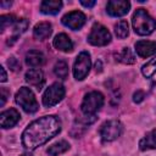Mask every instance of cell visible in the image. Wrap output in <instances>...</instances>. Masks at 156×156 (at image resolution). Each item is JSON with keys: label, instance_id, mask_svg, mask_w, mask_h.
<instances>
[{"label": "cell", "instance_id": "obj_26", "mask_svg": "<svg viewBox=\"0 0 156 156\" xmlns=\"http://www.w3.org/2000/svg\"><path fill=\"white\" fill-rule=\"evenodd\" d=\"M144 98H145V93L143 90H136L134 93V95H133V101L139 104V102H141L144 100Z\"/></svg>", "mask_w": 156, "mask_h": 156}, {"label": "cell", "instance_id": "obj_1", "mask_svg": "<svg viewBox=\"0 0 156 156\" xmlns=\"http://www.w3.org/2000/svg\"><path fill=\"white\" fill-rule=\"evenodd\" d=\"M61 132V121L58 117L50 115L30 122L22 133V145L26 150L33 151L44 145Z\"/></svg>", "mask_w": 156, "mask_h": 156}, {"label": "cell", "instance_id": "obj_14", "mask_svg": "<svg viewBox=\"0 0 156 156\" xmlns=\"http://www.w3.org/2000/svg\"><path fill=\"white\" fill-rule=\"evenodd\" d=\"M52 45L55 49L63 51V52H71L73 50V43L71 38L66 33H60L54 38Z\"/></svg>", "mask_w": 156, "mask_h": 156}, {"label": "cell", "instance_id": "obj_20", "mask_svg": "<svg viewBox=\"0 0 156 156\" xmlns=\"http://www.w3.org/2000/svg\"><path fill=\"white\" fill-rule=\"evenodd\" d=\"M115 56H116V60H118L122 63L132 65L135 62V56L129 48H122V50L119 52H117Z\"/></svg>", "mask_w": 156, "mask_h": 156}, {"label": "cell", "instance_id": "obj_3", "mask_svg": "<svg viewBox=\"0 0 156 156\" xmlns=\"http://www.w3.org/2000/svg\"><path fill=\"white\" fill-rule=\"evenodd\" d=\"M15 101L27 113H34L39 108V105H38V101L35 99V95L32 91V89L28 88V87L20 88V90L15 95Z\"/></svg>", "mask_w": 156, "mask_h": 156}, {"label": "cell", "instance_id": "obj_18", "mask_svg": "<svg viewBox=\"0 0 156 156\" xmlns=\"http://www.w3.org/2000/svg\"><path fill=\"white\" fill-rule=\"evenodd\" d=\"M139 149L141 151L146 150H155L156 149V129L150 130L146 133L139 141Z\"/></svg>", "mask_w": 156, "mask_h": 156}, {"label": "cell", "instance_id": "obj_13", "mask_svg": "<svg viewBox=\"0 0 156 156\" xmlns=\"http://www.w3.org/2000/svg\"><path fill=\"white\" fill-rule=\"evenodd\" d=\"M135 48V52L138 56L140 57H150L154 54H156V41H151V40H139L135 43L134 45Z\"/></svg>", "mask_w": 156, "mask_h": 156}, {"label": "cell", "instance_id": "obj_5", "mask_svg": "<svg viewBox=\"0 0 156 156\" xmlns=\"http://www.w3.org/2000/svg\"><path fill=\"white\" fill-rule=\"evenodd\" d=\"M123 124L118 119H110L101 124L99 129V135L104 143H110L118 139L123 133Z\"/></svg>", "mask_w": 156, "mask_h": 156}, {"label": "cell", "instance_id": "obj_28", "mask_svg": "<svg viewBox=\"0 0 156 156\" xmlns=\"http://www.w3.org/2000/svg\"><path fill=\"white\" fill-rule=\"evenodd\" d=\"M0 72H1L0 82H1V83H4V82H6V80H7V74H6V71H5V68H4L2 66L0 67Z\"/></svg>", "mask_w": 156, "mask_h": 156}, {"label": "cell", "instance_id": "obj_27", "mask_svg": "<svg viewBox=\"0 0 156 156\" xmlns=\"http://www.w3.org/2000/svg\"><path fill=\"white\" fill-rule=\"evenodd\" d=\"M7 65L10 66V68H11L12 71H16V69L21 68V66H20L18 61H17V60H16L15 57H10V58L7 60Z\"/></svg>", "mask_w": 156, "mask_h": 156}, {"label": "cell", "instance_id": "obj_12", "mask_svg": "<svg viewBox=\"0 0 156 156\" xmlns=\"http://www.w3.org/2000/svg\"><path fill=\"white\" fill-rule=\"evenodd\" d=\"M21 119V115L16 108H9L6 111H2L0 115V126L4 129L15 127L18 121Z\"/></svg>", "mask_w": 156, "mask_h": 156}, {"label": "cell", "instance_id": "obj_29", "mask_svg": "<svg viewBox=\"0 0 156 156\" xmlns=\"http://www.w3.org/2000/svg\"><path fill=\"white\" fill-rule=\"evenodd\" d=\"M80 4L84 6V7H88V9H90V7H93L96 2L93 0V1H84V0H80Z\"/></svg>", "mask_w": 156, "mask_h": 156}, {"label": "cell", "instance_id": "obj_10", "mask_svg": "<svg viewBox=\"0 0 156 156\" xmlns=\"http://www.w3.org/2000/svg\"><path fill=\"white\" fill-rule=\"evenodd\" d=\"M130 2L127 0H110L106 5V11L112 17H122L128 13Z\"/></svg>", "mask_w": 156, "mask_h": 156}, {"label": "cell", "instance_id": "obj_15", "mask_svg": "<svg viewBox=\"0 0 156 156\" xmlns=\"http://www.w3.org/2000/svg\"><path fill=\"white\" fill-rule=\"evenodd\" d=\"M52 33V26L49 22H39L33 28V37L37 40H45Z\"/></svg>", "mask_w": 156, "mask_h": 156}, {"label": "cell", "instance_id": "obj_17", "mask_svg": "<svg viewBox=\"0 0 156 156\" xmlns=\"http://www.w3.org/2000/svg\"><path fill=\"white\" fill-rule=\"evenodd\" d=\"M45 62V56L39 50H29L26 54V63L30 67H40Z\"/></svg>", "mask_w": 156, "mask_h": 156}, {"label": "cell", "instance_id": "obj_7", "mask_svg": "<svg viewBox=\"0 0 156 156\" xmlns=\"http://www.w3.org/2000/svg\"><path fill=\"white\" fill-rule=\"evenodd\" d=\"M111 33L106 27L100 23H95L88 35V43L94 46H105L111 43Z\"/></svg>", "mask_w": 156, "mask_h": 156}, {"label": "cell", "instance_id": "obj_6", "mask_svg": "<svg viewBox=\"0 0 156 156\" xmlns=\"http://www.w3.org/2000/svg\"><path fill=\"white\" fill-rule=\"evenodd\" d=\"M65 94H66L65 87L61 83L55 82L50 87H48L46 90L44 91V94H43V105L45 107H52V106L57 105L65 98Z\"/></svg>", "mask_w": 156, "mask_h": 156}, {"label": "cell", "instance_id": "obj_16", "mask_svg": "<svg viewBox=\"0 0 156 156\" xmlns=\"http://www.w3.org/2000/svg\"><path fill=\"white\" fill-rule=\"evenodd\" d=\"M62 9V1L60 0H44L40 4V12L44 15H56Z\"/></svg>", "mask_w": 156, "mask_h": 156}, {"label": "cell", "instance_id": "obj_24", "mask_svg": "<svg viewBox=\"0 0 156 156\" xmlns=\"http://www.w3.org/2000/svg\"><path fill=\"white\" fill-rule=\"evenodd\" d=\"M141 73L145 78H151L156 73V56L141 66Z\"/></svg>", "mask_w": 156, "mask_h": 156}, {"label": "cell", "instance_id": "obj_30", "mask_svg": "<svg viewBox=\"0 0 156 156\" xmlns=\"http://www.w3.org/2000/svg\"><path fill=\"white\" fill-rule=\"evenodd\" d=\"M7 91H6V89L5 88H1V106H4V104H5V101H6V96H7Z\"/></svg>", "mask_w": 156, "mask_h": 156}, {"label": "cell", "instance_id": "obj_21", "mask_svg": "<svg viewBox=\"0 0 156 156\" xmlns=\"http://www.w3.org/2000/svg\"><path fill=\"white\" fill-rule=\"evenodd\" d=\"M28 26H29L28 20H26V18H20V20H17V21L15 22V24L12 26L13 37H12L11 39H12V40H16V38H17L18 35H21L23 32H26V30H27Z\"/></svg>", "mask_w": 156, "mask_h": 156}, {"label": "cell", "instance_id": "obj_9", "mask_svg": "<svg viewBox=\"0 0 156 156\" xmlns=\"http://www.w3.org/2000/svg\"><path fill=\"white\" fill-rule=\"evenodd\" d=\"M85 21H87L85 15L82 11H78V10L66 13L61 20L63 26H66V27H68L69 29H73V30L80 29L85 24Z\"/></svg>", "mask_w": 156, "mask_h": 156}, {"label": "cell", "instance_id": "obj_31", "mask_svg": "<svg viewBox=\"0 0 156 156\" xmlns=\"http://www.w3.org/2000/svg\"><path fill=\"white\" fill-rule=\"evenodd\" d=\"M21 156H33L32 154H29V152H24V154H22Z\"/></svg>", "mask_w": 156, "mask_h": 156}, {"label": "cell", "instance_id": "obj_22", "mask_svg": "<svg viewBox=\"0 0 156 156\" xmlns=\"http://www.w3.org/2000/svg\"><path fill=\"white\" fill-rule=\"evenodd\" d=\"M54 73L61 79H66L68 76V65L65 60H58L54 66Z\"/></svg>", "mask_w": 156, "mask_h": 156}, {"label": "cell", "instance_id": "obj_19", "mask_svg": "<svg viewBox=\"0 0 156 156\" xmlns=\"http://www.w3.org/2000/svg\"><path fill=\"white\" fill-rule=\"evenodd\" d=\"M68 150H69V143L66 140H60V141H56L49 146L48 154L50 156H58V155H61Z\"/></svg>", "mask_w": 156, "mask_h": 156}, {"label": "cell", "instance_id": "obj_25", "mask_svg": "<svg viewBox=\"0 0 156 156\" xmlns=\"http://www.w3.org/2000/svg\"><path fill=\"white\" fill-rule=\"evenodd\" d=\"M16 17L13 15H1L0 16V32L4 33L5 29L9 27V26H13L15 22H16Z\"/></svg>", "mask_w": 156, "mask_h": 156}, {"label": "cell", "instance_id": "obj_23", "mask_svg": "<svg viewBox=\"0 0 156 156\" xmlns=\"http://www.w3.org/2000/svg\"><path fill=\"white\" fill-rule=\"evenodd\" d=\"M115 34L117 38L119 39H124L128 37L129 34V26H128V22L124 21V20H121L116 23L115 26Z\"/></svg>", "mask_w": 156, "mask_h": 156}, {"label": "cell", "instance_id": "obj_2", "mask_svg": "<svg viewBox=\"0 0 156 156\" xmlns=\"http://www.w3.org/2000/svg\"><path fill=\"white\" fill-rule=\"evenodd\" d=\"M132 24L134 32L138 35H149L156 29V20H154L143 7L136 9L133 13Z\"/></svg>", "mask_w": 156, "mask_h": 156}, {"label": "cell", "instance_id": "obj_11", "mask_svg": "<svg viewBox=\"0 0 156 156\" xmlns=\"http://www.w3.org/2000/svg\"><path fill=\"white\" fill-rule=\"evenodd\" d=\"M24 78H26V82L34 87L37 90H41V88L44 87V83H45V78H44V73L41 69L39 68H30L24 74Z\"/></svg>", "mask_w": 156, "mask_h": 156}, {"label": "cell", "instance_id": "obj_8", "mask_svg": "<svg viewBox=\"0 0 156 156\" xmlns=\"http://www.w3.org/2000/svg\"><path fill=\"white\" fill-rule=\"evenodd\" d=\"M91 68V58L88 51H82L73 65V76L77 80H83Z\"/></svg>", "mask_w": 156, "mask_h": 156}, {"label": "cell", "instance_id": "obj_4", "mask_svg": "<svg viewBox=\"0 0 156 156\" xmlns=\"http://www.w3.org/2000/svg\"><path fill=\"white\" fill-rule=\"evenodd\" d=\"M105 102V98L100 91H90L88 94H85L82 105H80V110L82 112L88 116V117H93L102 106Z\"/></svg>", "mask_w": 156, "mask_h": 156}]
</instances>
